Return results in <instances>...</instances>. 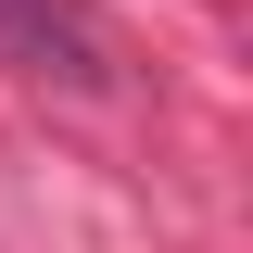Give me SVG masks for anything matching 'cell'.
<instances>
[{
    "instance_id": "1",
    "label": "cell",
    "mask_w": 253,
    "mask_h": 253,
    "mask_svg": "<svg viewBox=\"0 0 253 253\" xmlns=\"http://www.w3.org/2000/svg\"><path fill=\"white\" fill-rule=\"evenodd\" d=\"M0 38H26V51H63V26H51V0H0Z\"/></svg>"
}]
</instances>
